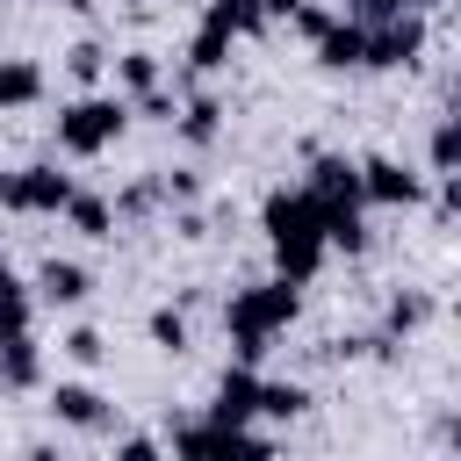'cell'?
Here are the masks:
<instances>
[{"label":"cell","instance_id":"3","mask_svg":"<svg viewBox=\"0 0 461 461\" xmlns=\"http://www.w3.org/2000/svg\"><path fill=\"white\" fill-rule=\"evenodd\" d=\"M122 122H130L122 94H79L72 108H58V151L94 158V151H108V144L122 137Z\"/></svg>","mask_w":461,"mask_h":461},{"label":"cell","instance_id":"9","mask_svg":"<svg viewBox=\"0 0 461 461\" xmlns=\"http://www.w3.org/2000/svg\"><path fill=\"white\" fill-rule=\"evenodd\" d=\"M252 403H259V375L238 360V367L216 382V403H209V418H223V425H252Z\"/></svg>","mask_w":461,"mask_h":461},{"label":"cell","instance_id":"30","mask_svg":"<svg viewBox=\"0 0 461 461\" xmlns=\"http://www.w3.org/2000/svg\"><path fill=\"white\" fill-rule=\"evenodd\" d=\"M58 7H72V14H79V7H94V0H58Z\"/></svg>","mask_w":461,"mask_h":461},{"label":"cell","instance_id":"21","mask_svg":"<svg viewBox=\"0 0 461 461\" xmlns=\"http://www.w3.org/2000/svg\"><path fill=\"white\" fill-rule=\"evenodd\" d=\"M29 310H36V295L14 281V274H0V331H14V324H29Z\"/></svg>","mask_w":461,"mask_h":461},{"label":"cell","instance_id":"24","mask_svg":"<svg viewBox=\"0 0 461 461\" xmlns=\"http://www.w3.org/2000/svg\"><path fill=\"white\" fill-rule=\"evenodd\" d=\"M454 158H461V130H454V115H439V130H432V173H454Z\"/></svg>","mask_w":461,"mask_h":461},{"label":"cell","instance_id":"1","mask_svg":"<svg viewBox=\"0 0 461 461\" xmlns=\"http://www.w3.org/2000/svg\"><path fill=\"white\" fill-rule=\"evenodd\" d=\"M267 245H274V259H281L288 281H310L317 259L331 252L324 245V223H317V202L310 194H274L267 202Z\"/></svg>","mask_w":461,"mask_h":461},{"label":"cell","instance_id":"2","mask_svg":"<svg viewBox=\"0 0 461 461\" xmlns=\"http://www.w3.org/2000/svg\"><path fill=\"white\" fill-rule=\"evenodd\" d=\"M295 288H303V281H288V274H281V281H259V288L230 295V317H223V324H230V339H238V360H245V367L267 353V339H274L281 324H295V310H303V295H295Z\"/></svg>","mask_w":461,"mask_h":461},{"label":"cell","instance_id":"27","mask_svg":"<svg viewBox=\"0 0 461 461\" xmlns=\"http://www.w3.org/2000/svg\"><path fill=\"white\" fill-rule=\"evenodd\" d=\"M389 14H403V0H346V22H360V29H375Z\"/></svg>","mask_w":461,"mask_h":461},{"label":"cell","instance_id":"12","mask_svg":"<svg viewBox=\"0 0 461 461\" xmlns=\"http://www.w3.org/2000/svg\"><path fill=\"white\" fill-rule=\"evenodd\" d=\"M317 65H324V72H353V65H360V22L339 14V22L317 36Z\"/></svg>","mask_w":461,"mask_h":461},{"label":"cell","instance_id":"25","mask_svg":"<svg viewBox=\"0 0 461 461\" xmlns=\"http://www.w3.org/2000/svg\"><path fill=\"white\" fill-rule=\"evenodd\" d=\"M101 353H108V346H101V331H94V324L65 331V360H79V367H101Z\"/></svg>","mask_w":461,"mask_h":461},{"label":"cell","instance_id":"28","mask_svg":"<svg viewBox=\"0 0 461 461\" xmlns=\"http://www.w3.org/2000/svg\"><path fill=\"white\" fill-rule=\"evenodd\" d=\"M259 7H267V14H288V7H295V0H259Z\"/></svg>","mask_w":461,"mask_h":461},{"label":"cell","instance_id":"20","mask_svg":"<svg viewBox=\"0 0 461 461\" xmlns=\"http://www.w3.org/2000/svg\"><path fill=\"white\" fill-rule=\"evenodd\" d=\"M144 331H151V346H158V353H187V317H180V310H151V324H144Z\"/></svg>","mask_w":461,"mask_h":461},{"label":"cell","instance_id":"18","mask_svg":"<svg viewBox=\"0 0 461 461\" xmlns=\"http://www.w3.org/2000/svg\"><path fill=\"white\" fill-rule=\"evenodd\" d=\"M223 58H230V29L202 22V29H194V43H187V65H194V72H216Z\"/></svg>","mask_w":461,"mask_h":461},{"label":"cell","instance_id":"10","mask_svg":"<svg viewBox=\"0 0 461 461\" xmlns=\"http://www.w3.org/2000/svg\"><path fill=\"white\" fill-rule=\"evenodd\" d=\"M43 375V353H36V339H29V324H14V331H0V382L7 389H29Z\"/></svg>","mask_w":461,"mask_h":461},{"label":"cell","instance_id":"15","mask_svg":"<svg viewBox=\"0 0 461 461\" xmlns=\"http://www.w3.org/2000/svg\"><path fill=\"white\" fill-rule=\"evenodd\" d=\"M65 216H72L79 238H115V209H108L101 194H79V187H72V194H65Z\"/></svg>","mask_w":461,"mask_h":461},{"label":"cell","instance_id":"11","mask_svg":"<svg viewBox=\"0 0 461 461\" xmlns=\"http://www.w3.org/2000/svg\"><path fill=\"white\" fill-rule=\"evenodd\" d=\"M43 101V65L36 58H0V108H36Z\"/></svg>","mask_w":461,"mask_h":461},{"label":"cell","instance_id":"23","mask_svg":"<svg viewBox=\"0 0 461 461\" xmlns=\"http://www.w3.org/2000/svg\"><path fill=\"white\" fill-rule=\"evenodd\" d=\"M288 22H295V36H310V43H317V36H324V29L339 22V7H317V0H295V7H288Z\"/></svg>","mask_w":461,"mask_h":461},{"label":"cell","instance_id":"4","mask_svg":"<svg viewBox=\"0 0 461 461\" xmlns=\"http://www.w3.org/2000/svg\"><path fill=\"white\" fill-rule=\"evenodd\" d=\"M418 58H425V14H418V7L360 29V65H367V72H396V65H418Z\"/></svg>","mask_w":461,"mask_h":461},{"label":"cell","instance_id":"8","mask_svg":"<svg viewBox=\"0 0 461 461\" xmlns=\"http://www.w3.org/2000/svg\"><path fill=\"white\" fill-rule=\"evenodd\" d=\"M86 288H94V281H86V267H72V259H43L29 295H36V303H50V310H72V303H86Z\"/></svg>","mask_w":461,"mask_h":461},{"label":"cell","instance_id":"14","mask_svg":"<svg viewBox=\"0 0 461 461\" xmlns=\"http://www.w3.org/2000/svg\"><path fill=\"white\" fill-rule=\"evenodd\" d=\"M202 22H216V29H230V36H259L274 14H267L259 0H209V7H202Z\"/></svg>","mask_w":461,"mask_h":461},{"label":"cell","instance_id":"26","mask_svg":"<svg viewBox=\"0 0 461 461\" xmlns=\"http://www.w3.org/2000/svg\"><path fill=\"white\" fill-rule=\"evenodd\" d=\"M425 310H432L425 295H389V331H418V324H425Z\"/></svg>","mask_w":461,"mask_h":461},{"label":"cell","instance_id":"6","mask_svg":"<svg viewBox=\"0 0 461 461\" xmlns=\"http://www.w3.org/2000/svg\"><path fill=\"white\" fill-rule=\"evenodd\" d=\"M360 202H375V209H418L425 180L403 158H360Z\"/></svg>","mask_w":461,"mask_h":461},{"label":"cell","instance_id":"17","mask_svg":"<svg viewBox=\"0 0 461 461\" xmlns=\"http://www.w3.org/2000/svg\"><path fill=\"white\" fill-rule=\"evenodd\" d=\"M115 86H122L130 101L151 94V86H158V58H151V50H122V58H115Z\"/></svg>","mask_w":461,"mask_h":461},{"label":"cell","instance_id":"7","mask_svg":"<svg viewBox=\"0 0 461 461\" xmlns=\"http://www.w3.org/2000/svg\"><path fill=\"white\" fill-rule=\"evenodd\" d=\"M50 418L72 425V432H101V425H108V396H101L94 382H58V389H50Z\"/></svg>","mask_w":461,"mask_h":461},{"label":"cell","instance_id":"16","mask_svg":"<svg viewBox=\"0 0 461 461\" xmlns=\"http://www.w3.org/2000/svg\"><path fill=\"white\" fill-rule=\"evenodd\" d=\"M303 411H310V389L303 382H259L252 418H303Z\"/></svg>","mask_w":461,"mask_h":461},{"label":"cell","instance_id":"5","mask_svg":"<svg viewBox=\"0 0 461 461\" xmlns=\"http://www.w3.org/2000/svg\"><path fill=\"white\" fill-rule=\"evenodd\" d=\"M65 194H72V180L58 166H14V173H0V209H14V216H58Z\"/></svg>","mask_w":461,"mask_h":461},{"label":"cell","instance_id":"22","mask_svg":"<svg viewBox=\"0 0 461 461\" xmlns=\"http://www.w3.org/2000/svg\"><path fill=\"white\" fill-rule=\"evenodd\" d=\"M65 72H72L79 86H94V79L108 72V50H101V43H72V50H65Z\"/></svg>","mask_w":461,"mask_h":461},{"label":"cell","instance_id":"19","mask_svg":"<svg viewBox=\"0 0 461 461\" xmlns=\"http://www.w3.org/2000/svg\"><path fill=\"white\" fill-rule=\"evenodd\" d=\"M216 115H223L216 101H187V108H180V137H187V144H216V130H223Z\"/></svg>","mask_w":461,"mask_h":461},{"label":"cell","instance_id":"13","mask_svg":"<svg viewBox=\"0 0 461 461\" xmlns=\"http://www.w3.org/2000/svg\"><path fill=\"white\" fill-rule=\"evenodd\" d=\"M310 194H317V202H360V166H353V158H317Z\"/></svg>","mask_w":461,"mask_h":461},{"label":"cell","instance_id":"31","mask_svg":"<svg viewBox=\"0 0 461 461\" xmlns=\"http://www.w3.org/2000/svg\"><path fill=\"white\" fill-rule=\"evenodd\" d=\"M0 274H7V259H0Z\"/></svg>","mask_w":461,"mask_h":461},{"label":"cell","instance_id":"29","mask_svg":"<svg viewBox=\"0 0 461 461\" xmlns=\"http://www.w3.org/2000/svg\"><path fill=\"white\" fill-rule=\"evenodd\" d=\"M403 7H418V14H432V7H439V0H403Z\"/></svg>","mask_w":461,"mask_h":461}]
</instances>
